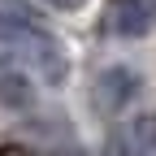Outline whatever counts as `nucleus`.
Masks as SVG:
<instances>
[{
  "instance_id": "39448f33",
  "label": "nucleus",
  "mask_w": 156,
  "mask_h": 156,
  "mask_svg": "<svg viewBox=\"0 0 156 156\" xmlns=\"http://www.w3.org/2000/svg\"><path fill=\"white\" fill-rule=\"evenodd\" d=\"M122 156H156V113H134L117 134Z\"/></svg>"
},
{
  "instance_id": "20e7f679",
  "label": "nucleus",
  "mask_w": 156,
  "mask_h": 156,
  "mask_svg": "<svg viewBox=\"0 0 156 156\" xmlns=\"http://www.w3.org/2000/svg\"><path fill=\"white\" fill-rule=\"evenodd\" d=\"M39 91H44V87H39L35 78L13 61V56L0 52V104L13 108V113H26V108L39 104Z\"/></svg>"
},
{
  "instance_id": "f03ea898",
  "label": "nucleus",
  "mask_w": 156,
  "mask_h": 156,
  "mask_svg": "<svg viewBox=\"0 0 156 156\" xmlns=\"http://www.w3.org/2000/svg\"><path fill=\"white\" fill-rule=\"evenodd\" d=\"M139 95H143V78L130 65H108V69H100V78H95V108H104L108 117L134 108Z\"/></svg>"
},
{
  "instance_id": "f257e3e1",
  "label": "nucleus",
  "mask_w": 156,
  "mask_h": 156,
  "mask_svg": "<svg viewBox=\"0 0 156 156\" xmlns=\"http://www.w3.org/2000/svg\"><path fill=\"white\" fill-rule=\"evenodd\" d=\"M0 52L13 56L44 91L69 78V52L56 30L39 17L26 0H0Z\"/></svg>"
},
{
  "instance_id": "423d86ee",
  "label": "nucleus",
  "mask_w": 156,
  "mask_h": 156,
  "mask_svg": "<svg viewBox=\"0 0 156 156\" xmlns=\"http://www.w3.org/2000/svg\"><path fill=\"white\" fill-rule=\"evenodd\" d=\"M44 5H52V9H61V13H78L87 5V0H44Z\"/></svg>"
},
{
  "instance_id": "7ed1b4c3",
  "label": "nucleus",
  "mask_w": 156,
  "mask_h": 156,
  "mask_svg": "<svg viewBox=\"0 0 156 156\" xmlns=\"http://www.w3.org/2000/svg\"><path fill=\"white\" fill-rule=\"evenodd\" d=\"M104 30L117 39H143L152 30V0H108Z\"/></svg>"
}]
</instances>
